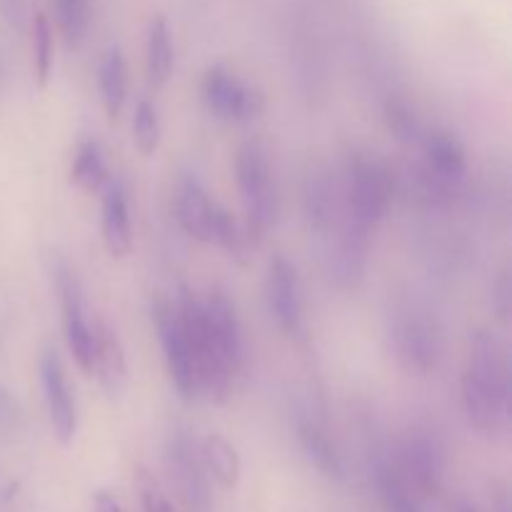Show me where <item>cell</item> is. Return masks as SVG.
<instances>
[{
	"mask_svg": "<svg viewBox=\"0 0 512 512\" xmlns=\"http://www.w3.org/2000/svg\"><path fill=\"white\" fill-rule=\"evenodd\" d=\"M398 473L408 480L415 493L433 495L440 488L445 470L443 445L433 433H413L400 448Z\"/></svg>",
	"mask_w": 512,
	"mask_h": 512,
	"instance_id": "obj_12",
	"label": "cell"
},
{
	"mask_svg": "<svg viewBox=\"0 0 512 512\" xmlns=\"http://www.w3.org/2000/svg\"><path fill=\"white\" fill-rule=\"evenodd\" d=\"M55 18L60 35L68 48H80L90 30V3L88 0H55Z\"/></svg>",
	"mask_w": 512,
	"mask_h": 512,
	"instance_id": "obj_26",
	"label": "cell"
},
{
	"mask_svg": "<svg viewBox=\"0 0 512 512\" xmlns=\"http://www.w3.org/2000/svg\"><path fill=\"white\" fill-rule=\"evenodd\" d=\"M168 468L178 483L180 495L188 503L190 512H208V485L203 475V460L188 438H173L168 445Z\"/></svg>",
	"mask_w": 512,
	"mask_h": 512,
	"instance_id": "obj_14",
	"label": "cell"
},
{
	"mask_svg": "<svg viewBox=\"0 0 512 512\" xmlns=\"http://www.w3.org/2000/svg\"><path fill=\"white\" fill-rule=\"evenodd\" d=\"M33 65L35 80L40 88H45L53 73V25L45 13L35 15L33 23Z\"/></svg>",
	"mask_w": 512,
	"mask_h": 512,
	"instance_id": "obj_30",
	"label": "cell"
},
{
	"mask_svg": "<svg viewBox=\"0 0 512 512\" xmlns=\"http://www.w3.org/2000/svg\"><path fill=\"white\" fill-rule=\"evenodd\" d=\"M200 460H203L205 473H210V478L225 490L238 488L240 473H243V463H240V455L235 450V445L230 443L223 435L213 433L200 443Z\"/></svg>",
	"mask_w": 512,
	"mask_h": 512,
	"instance_id": "obj_20",
	"label": "cell"
},
{
	"mask_svg": "<svg viewBox=\"0 0 512 512\" xmlns=\"http://www.w3.org/2000/svg\"><path fill=\"white\" fill-rule=\"evenodd\" d=\"M175 213H178V223L188 238L198 240V243H210L215 203L210 200L208 190L203 188V183L195 175H185L180 180Z\"/></svg>",
	"mask_w": 512,
	"mask_h": 512,
	"instance_id": "obj_16",
	"label": "cell"
},
{
	"mask_svg": "<svg viewBox=\"0 0 512 512\" xmlns=\"http://www.w3.org/2000/svg\"><path fill=\"white\" fill-rule=\"evenodd\" d=\"M40 385H43L50 428L60 443L70 445L78 433V405H75V395L65 378L63 363L53 348L43 350L40 355Z\"/></svg>",
	"mask_w": 512,
	"mask_h": 512,
	"instance_id": "obj_9",
	"label": "cell"
},
{
	"mask_svg": "<svg viewBox=\"0 0 512 512\" xmlns=\"http://www.w3.org/2000/svg\"><path fill=\"white\" fill-rule=\"evenodd\" d=\"M303 210L305 220H308L310 230L325 235L335 225V215L340 213L338 208V193H335L333 180L328 173H313L308 175L303 193Z\"/></svg>",
	"mask_w": 512,
	"mask_h": 512,
	"instance_id": "obj_19",
	"label": "cell"
},
{
	"mask_svg": "<svg viewBox=\"0 0 512 512\" xmlns=\"http://www.w3.org/2000/svg\"><path fill=\"white\" fill-rule=\"evenodd\" d=\"M70 180L85 193H103L105 185L110 183V170L105 163V155L95 140H85L78 148L70 168Z\"/></svg>",
	"mask_w": 512,
	"mask_h": 512,
	"instance_id": "obj_24",
	"label": "cell"
},
{
	"mask_svg": "<svg viewBox=\"0 0 512 512\" xmlns=\"http://www.w3.org/2000/svg\"><path fill=\"white\" fill-rule=\"evenodd\" d=\"M173 63L175 50L170 25L165 15H155L148 23V35H145V68H148V78L155 88H163L168 83Z\"/></svg>",
	"mask_w": 512,
	"mask_h": 512,
	"instance_id": "obj_22",
	"label": "cell"
},
{
	"mask_svg": "<svg viewBox=\"0 0 512 512\" xmlns=\"http://www.w3.org/2000/svg\"><path fill=\"white\" fill-rule=\"evenodd\" d=\"M298 440L300 448H303L305 458L330 480H343L345 468L343 460H340L338 450L330 443V438L325 435V430L320 428L315 420H300L298 423Z\"/></svg>",
	"mask_w": 512,
	"mask_h": 512,
	"instance_id": "obj_23",
	"label": "cell"
},
{
	"mask_svg": "<svg viewBox=\"0 0 512 512\" xmlns=\"http://www.w3.org/2000/svg\"><path fill=\"white\" fill-rule=\"evenodd\" d=\"M370 240H373V233H365V230L353 228L348 223H343V228H340L338 243L333 250V275L343 288H355L363 280Z\"/></svg>",
	"mask_w": 512,
	"mask_h": 512,
	"instance_id": "obj_17",
	"label": "cell"
},
{
	"mask_svg": "<svg viewBox=\"0 0 512 512\" xmlns=\"http://www.w3.org/2000/svg\"><path fill=\"white\" fill-rule=\"evenodd\" d=\"M390 343L398 363L420 378L435 373L443 360V328L428 310L405 308L403 313L395 315Z\"/></svg>",
	"mask_w": 512,
	"mask_h": 512,
	"instance_id": "obj_5",
	"label": "cell"
},
{
	"mask_svg": "<svg viewBox=\"0 0 512 512\" xmlns=\"http://www.w3.org/2000/svg\"><path fill=\"white\" fill-rule=\"evenodd\" d=\"M138 488H140V503H143V512H175L173 503L168 500V495L160 490V485L155 483L153 475H148L145 470H140V475H138Z\"/></svg>",
	"mask_w": 512,
	"mask_h": 512,
	"instance_id": "obj_31",
	"label": "cell"
},
{
	"mask_svg": "<svg viewBox=\"0 0 512 512\" xmlns=\"http://www.w3.org/2000/svg\"><path fill=\"white\" fill-rule=\"evenodd\" d=\"M495 293H500L498 298H495V310L500 313V318H508V310H510V283L508 278H500L498 288H495Z\"/></svg>",
	"mask_w": 512,
	"mask_h": 512,
	"instance_id": "obj_33",
	"label": "cell"
},
{
	"mask_svg": "<svg viewBox=\"0 0 512 512\" xmlns=\"http://www.w3.org/2000/svg\"><path fill=\"white\" fill-rule=\"evenodd\" d=\"M100 203V230L103 243L113 258H125L133 250V228H130V210L125 190L118 180H110L103 188Z\"/></svg>",
	"mask_w": 512,
	"mask_h": 512,
	"instance_id": "obj_15",
	"label": "cell"
},
{
	"mask_svg": "<svg viewBox=\"0 0 512 512\" xmlns=\"http://www.w3.org/2000/svg\"><path fill=\"white\" fill-rule=\"evenodd\" d=\"M200 95L208 113L225 123H253L265 113L263 90L240 80L220 63L205 70Z\"/></svg>",
	"mask_w": 512,
	"mask_h": 512,
	"instance_id": "obj_6",
	"label": "cell"
},
{
	"mask_svg": "<svg viewBox=\"0 0 512 512\" xmlns=\"http://www.w3.org/2000/svg\"><path fill=\"white\" fill-rule=\"evenodd\" d=\"M175 305H178V318L180 325H183L185 340H188L190 358H193L198 395H205L215 405L228 403L230 395H233L235 380L230 375L228 365H225L213 333H210L203 300L195 298L190 288H180Z\"/></svg>",
	"mask_w": 512,
	"mask_h": 512,
	"instance_id": "obj_2",
	"label": "cell"
},
{
	"mask_svg": "<svg viewBox=\"0 0 512 512\" xmlns=\"http://www.w3.org/2000/svg\"><path fill=\"white\" fill-rule=\"evenodd\" d=\"M90 375L98 378L100 388L105 390L108 398H118L128 388L130 370L125 348L115 330L103 320L93 325V370Z\"/></svg>",
	"mask_w": 512,
	"mask_h": 512,
	"instance_id": "obj_13",
	"label": "cell"
},
{
	"mask_svg": "<svg viewBox=\"0 0 512 512\" xmlns=\"http://www.w3.org/2000/svg\"><path fill=\"white\" fill-rule=\"evenodd\" d=\"M455 512H485V510H480L475 503H460L458 508H455ZM503 512H508V510H503Z\"/></svg>",
	"mask_w": 512,
	"mask_h": 512,
	"instance_id": "obj_35",
	"label": "cell"
},
{
	"mask_svg": "<svg viewBox=\"0 0 512 512\" xmlns=\"http://www.w3.org/2000/svg\"><path fill=\"white\" fill-rule=\"evenodd\" d=\"M203 305L205 315H208L210 333H213L215 343L223 353L230 375L238 383L240 378H245V365H248V345H245V330L243 323H240L238 308L228 298V293L220 288L210 290L208 300H203Z\"/></svg>",
	"mask_w": 512,
	"mask_h": 512,
	"instance_id": "obj_10",
	"label": "cell"
},
{
	"mask_svg": "<svg viewBox=\"0 0 512 512\" xmlns=\"http://www.w3.org/2000/svg\"><path fill=\"white\" fill-rule=\"evenodd\" d=\"M265 300L278 328L285 335L303 333V293L293 263L283 255H275L265 273Z\"/></svg>",
	"mask_w": 512,
	"mask_h": 512,
	"instance_id": "obj_11",
	"label": "cell"
},
{
	"mask_svg": "<svg viewBox=\"0 0 512 512\" xmlns=\"http://www.w3.org/2000/svg\"><path fill=\"white\" fill-rule=\"evenodd\" d=\"M53 273L60 293V305H63L65 343H68V350L78 368L85 375H90V370H93V325H90L88 310H85L83 290H80V283L70 265L63 260L55 265Z\"/></svg>",
	"mask_w": 512,
	"mask_h": 512,
	"instance_id": "obj_7",
	"label": "cell"
},
{
	"mask_svg": "<svg viewBox=\"0 0 512 512\" xmlns=\"http://www.w3.org/2000/svg\"><path fill=\"white\" fill-rule=\"evenodd\" d=\"M15 423V403L3 388H0V428H10Z\"/></svg>",
	"mask_w": 512,
	"mask_h": 512,
	"instance_id": "obj_32",
	"label": "cell"
},
{
	"mask_svg": "<svg viewBox=\"0 0 512 512\" xmlns=\"http://www.w3.org/2000/svg\"><path fill=\"white\" fill-rule=\"evenodd\" d=\"M210 243L220 245L230 258L240 260L243 263L245 255L250 253V248L255 245V240L250 238L248 228L235 218L230 210H225L223 205H215L213 213V230H210Z\"/></svg>",
	"mask_w": 512,
	"mask_h": 512,
	"instance_id": "obj_25",
	"label": "cell"
},
{
	"mask_svg": "<svg viewBox=\"0 0 512 512\" xmlns=\"http://www.w3.org/2000/svg\"><path fill=\"white\" fill-rule=\"evenodd\" d=\"M395 195V180L388 165L375 158H360L350 168L348 190H345L343 223L353 228L375 233L383 218L388 215Z\"/></svg>",
	"mask_w": 512,
	"mask_h": 512,
	"instance_id": "obj_4",
	"label": "cell"
},
{
	"mask_svg": "<svg viewBox=\"0 0 512 512\" xmlns=\"http://www.w3.org/2000/svg\"><path fill=\"white\" fill-rule=\"evenodd\" d=\"M463 405L470 425L488 438L503 433L510 418V370L505 348L488 330L468 340L463 370Z\"/></svg>",
	"mask_w": 512,
	"mask_h": 512,
	"instance_id": "obj_1",
	"label": "cell"
},
{
	"mask_svg": "<svg viewBox=\"0 0 512 512\" xmlns=\"http://www.w3.org/2000/svg\"><path fill=\"white\" fill-rule=\"evenodd\" d=\"M423 155L428 173L435 175L443 183H455L468 170V160H465V150L458 138L450 133H430L423 135Z\"/></svg>",
	"mask_w": 512,
	"mask_h": 512,
	"instance_id": "obj_18",
	"label": "cell"
},
{
	"mask_svg": "<svg viewBox=\"0 0 512 512\" xmlns=\"http://www.w3.org/2000/svg\"><path fill=\"white\" fill-rule=\"evenodd\" d=\"M98 85L105 113L110 120H118L125 108V100H128V65H125V55L118 45L108 48V53L100 60Z\"/></svg>",
	"mask_w": 512,
	"mask_h": 512,
	"instance_id": "obj_21",
	"label": "cell"
},
{
	"mask_svg": "<svg viewBox=\"0 0 512 512\" xmlns=\"http://www.w3.org/2000/svg\"><path fill=\"white\" fill-rule=\"evenodd\" d=\"M235 180L243 200L245 220L250 238L258 243L275 225L278 218V188H275L270 155L260 140H248L235 155Z\"/></svg>",
	"mask_w": 512,
	"mask_h": 512,
	"instance_id": "obj_3",
	"label": "cell"
},
{
	"mask_svg": "<svg viewBox=\"0 0 512 512\" xmlns=\"http://www.w3.org/2000/svg\"><path fill=\"white\" fill-rule=\"evenodd\" d=\"M378 488L390 512H423L418 505V493L410 488L408 480L398 473L395 465H385L380 470Z\"/></svg>",
	"mask_w": 512,
	"mask_h": 512,
	"instance_id": "obj_28",
	"label": "cell"
},
{
	"mask_svg": "<svg viewBox=\"0 0 512 512\" xmlns=\"http://www.w3.org/2000/svg\"><path fill=\"white\" fill-rule=\"evenodd\" d=\"M155 328H158L160 348H163L165 368H168L170 380H173L175 390L183 400H193L198 395V385H195V370L193 358H190L188 340H185L183 325L178 318V305L170 300L160 298L153 308Z\"/></svg>",
	"mask_w": 512,
	"mask_h": 512,
	"instance_id": "obj_8",
	"label": "cell"
},
{
	"mask_svg": "<svg viewBox=\"0 0 512 512\" xmlns=\"http://www.w3.org/2000/svg\"><path fill=\"white\" fill-rule=\"evenodd\" d=\"M93 505H95V512H123V508H120L118 500H115L110 493H105V490L95 493Z\"/></svg>",
	"mask_w": 512,
	"mask_h": 512,
	"instance_id": "obj_34",
	"label": "cell"
},
{
	"mask_svg": "<svg viewBox=\"0 0 512 512\" xmlns=\"http://www.w3.org/2000/svg\"><path fill=\"white\" fill-rule=\"evenodd\" d=\"M385 125L390 133L400 140V143H420L423 140V120H420L418 110L408 103L405 98H388L383 110Z\"/></svg>",
	"mask_w": 512,
	"mask_h": 512,
	"instance_id": "obj_27",
	"label": "cell"
},
{
	"mask_svg": "<svg viewBox=\"0 0 512 512\" xmlns=\"http://www.w3.org/2000/svg\"><path fill=\"white\" fill-rule=\"evenodd\" d=\"M133 140L135 148L143 155H153L163 140V125H160L158 108L150 100H140L133 115Z\"/></svg>",
	"mask_w": 512,
	"mask_h": 512,
	"instance_id": "obj_29",
	"label": "cell"
}]
</instances>
